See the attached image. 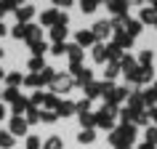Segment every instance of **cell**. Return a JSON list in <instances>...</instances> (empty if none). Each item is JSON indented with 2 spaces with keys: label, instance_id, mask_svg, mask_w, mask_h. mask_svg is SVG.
<instances>
[{
  "label": "cell",
  "instance_id": "cell-1",
  "mask_svg": "<svg viewBox=\"0 0 157 149\" xmlns=\"http://www.w3.org/2000/svg\"><path fill=\"white\" fill-rule=\"evenodd\" d=\"M136 141V125H120L109 133V144L115 149H128Z\"/></svg>",
  "mask_w": 157,
  "mask_h": 149
},
{
  "label": "cell",
  "instance_id": "cell-2",
  "mask_svg": "<svg viewBox=\"0 0 157 149\" xmlns=\"http://www.w3.org/2000/svg\"><path fill=\"white\" fill-rule=\"evenodd\" d=\"M117 112H120L117 107H109L107 104V107L96 115V125H99V128H107V131H115V115Z\"/></svg>",
  "mask_w": 157,
  "mask_h": 149
},
{
  "label": "cell",
  "instance_id": "cell-3",
  "mask_svg": "<svg viewBox=\"0 0 157 149\" xmlns=\"http://www.w3.org/2000/svg\"><path fill=\"white\" fill-rule=\"evenodd\" d=\"M72 85H75L72 74H56V77L51 80V93H67Z\"/></svg>",
  "mask_w": 157,
  "mask_h": 149
},
{
  "label": "cell",
  "instance_id": "cell-4",
  "mask_svg": "<svg viewBox=\"0 0 157 149\" xmlns=\"http://www.w3.org/2000/svg\"><path fill=\"white\" fill-rule=\"evenodd\" d=\"M152 77H155V69H152V67H139L133 74H128V83L144 85V83H152Z\"/></svg>",
  "mask_w": 157,
  "mask_h": 149
},
{
  "label": "cell",
  "instance_id": "cell-5",
  "mask_svg": "<svg viewBox=\"0 0 157 149\" xmlns=\"http://www.w3.org/2000/svg\"><path fill=\"white\" fill-rule=\"evenodd\" d=\"M104 99H107L109 107H117V104H120L123 99H128V88H112V91H109Z\"/></svg>",
  "mask_w": 157,
  "mask_h": 149
},
{
  "label": "cell",
  "instance_id": "cell-6",
  "mask_svg": "<svg viewBox=\"0 0 157 149\" xmlns=\"http://www.w3.org/2000/svg\"><path fill=\"white\" fill-rule=\"evenodd\" d=\"M91 32H93V37H96V43H99V40H104V37H109L112 27H109V21H96Z\"/></svg>",
  "mask_w": 157,
  "mask_h": 149
},
{
  "label": "cell",
  "instance_id": "cell-7",
  "mask_svg": "<svg viewBox=\"0 0 157 149\" xmlns=\"http://www.w3.org/2000/svg\"><path fill=\"white\" fill-rule=\"evenodd\" d=\"M133 40H136V37H131V35L123 29V32H115V43H112V45H117V48L123 51V48H131Z\"/></svg>",
  "mask_w": 157,
  "mask_h": 149
},
{
  "label": "cell",
  "instance_id": "cell-8",
  "mask_svg": "<svg viewBox=\"0 0 157 149\" xmlns=\"http://www.w3.org/2000/svg\"><path fill=\"white\" fill-rule=\"evenodd\" d=\"M93 61H99V64H107L109 61V53H107V45H104V43H96V45H93Z\"/></svg>",
  "mask_w": 157,
  "mask_h": 149
},
{
  "label": "cell",
  "instance_id": "cell-9",
  "mask_svg": "<svg viewBox=\"0 0 157 149\" xmlns=\"http://www.w3.org/2000/svg\"><path fill=\"white\" fill-rule=\"evenodd\" d=\"M77 45H80V48L96 45V37H93V32H91V29H80V32H77Z\"/></svg>",
  "mask_w": 157,
  "mask_h": 149
},
{
  "label": "cell",
  "instance_id": "cell-10",
  "mask_svg": "<svg viewBox=\"0 0 157 149\" xmlns=\"http://www.w3.org/2000/svg\"><path fill=\"white\" fill-rule=\"evenodd\" d=\"M120 69H123L125 77H128V74H133L136 69H139V61H136L133 56H123V59H120Z\"/></svg>",
  "mask_w": 157,
  "mask_h": 149
},
{
  "label": "cell",
  "instance_id": "cell-11",
  "mask_svg": "<svg viewBox=\"0 0 157 149\" xmlns=\"http://www.w3.org/2000/svg\"><path fill=\"white\" fill-rule=\"evenodd\" d=\"M128 109H133V112H141V109H144V99H141V91L128 93Z\"/></svg>",
  "mask_w": 157,
  "mask_h": 149
},
{
  "label": "cell",
  "instance_id": "cell-12",
  "mask_svg": "<svg viewBox=\"0 0 157 149\" xmlns=\"http://www.w3.org/2000/svg\"><path fill=\"white\" fill-rule=\"evenodd\" d=\"M32 16H35V8H32V6H19V8H16V19H19V24H27Z\"/></svg>",
  "mask_w": 157,
  "mask_h": 149
},
{
  "label": "cell",
  "instance_id": "cell-13",
  "mask_svg": "<svg viewBox=\"0 0 157 149\" xmlns=\"http://www.w3.org/2000/svg\"><path fill=\"white\" fill-rule=\"evenodd\" d=\"M24 133H27V120L13 117L11 120V136H24Z\"/></svg>",
  "mask_w": 157,
  "mask_h": 149
},
{
  "label": "cell",
  "instance_id": "cell-14",
  "mask_svg": "<svg viewBox=\"0 0 157 149\" xmlns=\"http://www.w3.org/2000/svg\"><path fill=\"white\" fill-rule=\"evenodd\" d=\"M53 112H56V115L59 117H69V115H72V112H75V104H72V101H59V104H56V109H53Z\"/></svg>",
  "mask_w": 157,
  "mask_h": 149
},
{
  "label": "cell",
  "instance_id": "cell-15",
  "mask_svg": "<svg viewBox=\"0 0 157 149\" xmlns=\"http://www.w3.org/2000/svg\"><path fill=\"white\" fill-rule=\"evenodd\" d=\"M27 43H37L43 40V27H35V24H27Z\"/></svg>",
  "mask_w": 157,
  "mask_h": 149
},
{
  "label": "cell",
  "instance_id": "cell-16",
  "mask_svg": "<svg viewBox=\"0 0 157 149\" xmlns=\"http://www.w3.org/2000/svg\"><path fill=\"white\" fill-rule=\"evenodd\" d=\"M6 83H8V88H19V85H24V74L21 72H6Z\"/></svg>",
  "mask_w": 157,
  "mask_h": 149
},
{
  "label": "cell",
  "instance_id": "cell-17",
  "mask_svg": "<svg viewBox=\"0 0 157 149\" xmlns=\"http://www.w3.org/2000/svg\"><path fill=\"white\" fill-rule=\"evenodd\" d=\"M40 21H43V24H45V27H56V24H59V11H56V8L45 11V13H43V16H40Z\"/></svg>",
  "mask_w": 157,
  "mask_h": 149
},
{
  "label": "cell",
  "instance_id": "cell-18",
  "mask_svg": "<svg viewBox=\"0 0 157 149\" xmlns=\"http://www.w3.org/2000/svg\"><path fill=\"white\" fill-rule=\"evenodd\" d=\"M104 3H107V8L112 11V13H117V16L128 11V6H125V0H104Z\"/></svg>",
  "mask_w": 157,
  "mask_h": 149
},
{
  "label": "cell",
  "instance_id": "cell-19",
  "mask_svg": "<svg viewBox=\"0 0 157 149\" xmlns=\"http://www.w3.org/2000/svg\"><path fill=\"white\" fill-rule=\"evenodd\" d=\"M141 99L147 107H157V91L155 88H147V91H141Z\"/></svg>",
  "mask_w": 157,
  "mask_h": 149
},
{
  "label": "cell",
  "instance_id": "cell-20",
  "mask_svg": "<svg viewBox=\"0 0 157 149\" xmlns=\"http://www.w3.org/2000/svg\"><path fill=\"white\" fill-rule=\"evenodd\" d=\"M67 56L72 59V61H77V64H80V59H83V48H80L77 43H72V45H67Z\"/></svg>",
  "mask_w": 157,
  "mask_h": 149
},
{
  "label": "cell",
  "instance_id": "cell-21",
  "mask_svg": "<svg viewBox=\"0 0 157 149\" xmlns=\"http://www.w3.org/2000/svg\"><path fill=\"white\" fill-rule=\"evenodd\" d=\"M51 37H53V43H64V37H67V27H64V24H56L53 29H51Z\"/></svg>",
  "mask_w": 157,
  "mask_h": 149
},
{
  "label": "cell",
  "instance_id": "cell-22",
  "mask_svg": "<svg viewBox=\"0 0 157 149\" xmlns=\"http://www.w3.org/2000/svg\"><path fill=\"white\" fill-rule=\"evenodd\" d=\"M13 144H16V139L11 136V131H0V147H3V149H11Z\"/></svg>",
  "mask_w": 157,
  "mask_h": 149
},
{
  "label": "cell",
  "instance_id": "cell-23",
  "mask_svg": "<svg viewBox=\"0 0 157 149\" xmlns=\"http://www.w3.org/2000/svg\"><path fill=\"white\" fill-rule=\"evenodd\" d=\"M64 147V141H61V136H51V139L43 141V149H61Z\"/></svg>",
  "mask_w": 157,
  "mask_h": 149
},
{
  "label": "cell",
  "instance_id": "cell-24",
  "mask_svg": "<svg viewBox=\"0 0 157 149\" xmlns=\"http://www.w3.org/2000/svg\"><path fill=\"white\" fill-rule=\"evenodd\" d=\"M125 32L131 35V37L141 35V21H133V19H128V21H125Z\"/></svg>",
  "mask_w": 157,
  "mask_h": 149
},
{
  "label": "cell",
  "instance_id": "cell-25",
  "mask_svg": "<svg viewBox=\"0 0 157 149\" xmlns=\"http://www.w3.org/2000/svg\"><path fill=\"white\" fill-rule=\"evenodd\" d=\"M101 93V83H88L85 85V99H96Z\"/></svg>",
  "mask_w": 157,
  "mask_h": 149
},
{
  "label": "cell",
  "instance_id": "cell-26",
  "mask_svg": "<svg viewBox=\"0 0 157 149\" xmlns=\"http://www.w3.org/2000/svg\"><path fill=\"white\" fill-rule=\"evenodd\" d=\"M152 59H155V53H152V51H141L136 61H139V67H152Z\"/></svg>",
  "mask_w": 157,
  "mask_h": 149
},
{
  "label": "cell",
  "instance_id": "cell-27",
  "mask_svg": "<svg viewBox=\"0 0 157 149\" xmlns=\"http://www.w3.org/2000/svg\"><path fill=\"white\" fill-rule=\"evenodd\" d=\"M19 99H21L19 88H6V91H3V101H11V104H13V101H19Z\"/></svg>",
  "mask_w": 157,
  "mask_h": 149
},
{
  "label": "cell",
  "instance_id": "cell-28",
  "mask_svg": "<svg viewBox=\"0 0 157 149\" xmlns=\"http://www.w3.org/2000/svg\"><path fill=\"white\" fill-rule=\"evenodd\" d=\"M93 139H96L93 128H83V131H80V136H77V141H80V144H91Z\"/></svg>",
  "mask_w": 157,
  "mask_h": 149
},
{
  "label": "cell",
  "instance_id": "cell-29",
  "mask_svg": "<svg viewBox=\"0 0 157 149\" xmlns=\"http://www.w3.org/2000/svg\"><path fill=\"white\" fill-rule=\"evenodd\" d=\"M32 123H40V109L27 107V125H32Z\"/></svg>",
  "mask_w": 157,
  "mask_h": 149
},
{
  "label": "cell",
  "instance_id": "cell-30",
  "mask_svg": "<svg viewBox=\"0 0 157 149\" xmlns=\"http://www.w3.org/2000/svg\"><path fill=\"white\" fill-rule=\"evenodd\" d=\"M155 21H157V13L152 8H144V11H141V24H155Z\"/></svg>",
  "mask_w": 157,
  "mask_h": 149
},
{
  "label": "cell",
  "instance_id": "cell-31",
  "mask_svg": "<svg viewBox=\"0 0 157 149\" xmlns=\"http://www.w3.org/2000/svg\"><path fill=\"white\" fill-rule=\"evenodd\" d=\"M107 53H109V61H117V64H120V59H123V51L117 48V45H112V43H109V45H107Z\"/></svg>",
  "mask_w": 157,
  "mask_h": 149
},
{
  "label": "cell",
  "instance_id": "cell-32",
  "mask_svg": "<svg viewBox=\"0 0 157 149\" xmlns=\"http://www.w3.org/2000/svg\"><path fill=\"white\" fill-rule=\"evenodd\" d=\"M80 125H83V128H93V125H96V115L83 112V115H80Z\"/></svg>",
  "mask_w": 157,
  "mask_h": 149
},
{
  "label": "cell",
  "instance_id": "cell-33",
  "mask_svg": "<svg viewBox=\"0 0 157 149\" xmlns=\"http://www.w3.org/2000/svg\"><path fill=\"white\" fill-rule=\"evenodd\" d=\"M29 48H32V53L35 56H43V53H48V45L43 40H37V43H29Z\"/></svg>",
  "mask_w": 157,
  "mask_h": 149
},
{
  "label": "cell",
  "instance_id": "cell-34",
  "mask_svg": "<svg viewBox=\"0 0 157 149\" xmlns=\"http://www.w3.org/2000/svg\"><path fill=\"white\" fill-rule=\"evenodd\" d=\"M8 32L13 35L16 40H24V37H27V24H16L13 29H8Z\"/></svg>",
  "mask_w": 157,
  "mask_h": 149
},
{
  "label": "cell",
  "instance_id": "cell-35",
  "mask_svg": "<svg viewBox=\"0 0 157 149\" xmlns=\"http://www.w3.org/2000/svg\"><path fill=\"white\" fill-rule=\"evenodd\" d=\"M117 72H120V64H117V61H109V64H107V72H104V74H107V80L112 83V77H117Z\"/></svg>",
  "mask_w": 157,
  "mask_h": 149
},
{
  "label": "cell",
  "instance_id": "cell-36",
  "mask_svg": "<svg viewBox=\"0 0 157 149\" xmlns=\"http://www.w3.org/2000/svg\"><path fill=\"white\" fill-rule=\"evenodd\" d=\"M27 149H43V139L40 136H27Z\"/></svg>",
  "mask_w": 157,
  "mask_h": 149
},
{
  "label": "cell",
  "instance_id": "cell-37",
  "mask_svg": "<svg viewBox=\"0 0 157 149\" xmlns=\"http://www.w3.org/2000/svg\"><path fill=\"white\" fill-rule=\"evenodd\" d=\"M133 125H147L149 128V109H141L139 115H136V120H133Z\"/></svg>",
  "mask_w": 157,
  "mask_h": 149
},
{
  "label": "cell",
  "instance_id": "cell-38",
  "mask_svg": "<svg viewBox=\"0 0 157 149\" xmlns=\"http://www.w3.org/2000/svg\"><path fill=\"white\" fill-rule=\"evenodd\" d=\"M80 3H83V13H93V11H96V6H99V3H104V0H80Z\"/></svg>",
  "mask_w": 157,
  "mask_h": 149
},
{
  "label": "cell",
  "instance_id": "cell-39",
  "mask_svg": "<svg viewBox=\"0 0 157 149\" xmlns=\"http://www.w3.org/2000/svg\"><path fill=\"white\" fill-rule=\"evenodd\" d=\"M43 67H45L43 64V56H32L29 59V72H40Z\"/></svg>",
  "mask_w": 157,
  "mask_h": 149
},
{
  "label": "cell",
  "instance_id": "cell-40",
  "mask_svg": "<svg viewBox=\"0 0 157 149\" xmlns=\"http://www.w3.org/2000/svg\"><path fill=\"white\" fill-rule=\"evenodd\" d=\"M43 104H45V107H53L56 109V104H59V99H56V93H45V96H43Z\"/></svg>",
  "mask_w": 157,
  "mask_h": 149
},
{
  "label": "cell",
  "instance_id": "cell-41",
  "mask_svg": "<svg viewBox=\"0 0 157 149\" xmlns=\"http://www.w3.org/2000/svg\"><path fill=\"white\" fill-rule=\"evenodd\" d=\"M56 120H59L56 112H51V109L48 112H40V123H56Z\"/></svg>",
  "mask_w": 157,
  "mask_h": 149
},
{
  "label": "cell",
  "instance_id": "cell-42",
  "mask_svg": "<svg viewBox=\"0 0 157 149\" xmlns=\"http://www.w3.org/2000/svg\"><path fill=\"white\" fill-rule=\"evenodd\" d=\"M88 109H91V99H83V101H77V104H75V112H80V115L88 112Z\"/></svg>",
  "mask_w": 157,
  "mask_h": 149
},
{
  "label": "cell",
  "instance_id": "cell-43",
  "mask_svg": "<svg viewBox=\"0 0 157 149\" xmlns=\"http://www.w3.org/2000/svg\"><path fill=\"white\" fill-rule=\"evenodd\" d=\"M51 53H53V56H61V53H67V43H53V45H51Z\"/></svg>",
  "mask_w": 157,
  "mask_h": 149
},
{
  "label": "cell",
  "instance_id": "cell-44",
  "mask_svg": "<svg viewBox=\"0 0 157 149\" xmlns=\"http://www.w3.org/2000/svg\"><path fill=\"white\" fill-rule=\"evenodd\" d=\"M43 96H45L43 91H35L32 99H29V107H40V104H43Z\"/></svg>",
  "mask_w": 157,
  "mask_h": 149
},
{
  "label": "cell",
  "instance_id": "cell-45",
  "mask_svg": "<svg viewBox=\"0 0 157 149\" xmlns=\"http://www.w3.org/2000/svg\"><path fill=\"white\" fill-rule=\"evenodd\" d=\"M147 141L157 147V125H152V128H147Z\"/></svg>",
  "mask_w": 157,
  "mask_h": 149
},
{
  "label": "cell",
  "instance_id": "cell-46",
  "mask_svg": "<svg viewBox=\"0 0 157 149\" xmlns=\"http://www.w3.org/2000/svg\"><path fill=\"white\" fill-rule=\"evenodd\" d=\"M59 24H69V16H67V13H61V11H59Z\"/></svg>",
  "mask_w": 157,
  "mask_h": 149
},
{
  "label": "cell",
  "instance_id": "cell-47",
  "mask_svg": "<svg viewBox=\"0 0 157 149\" xmlns=\"http://www.w3.org/2000/svg\"><path fill=\"white\" fill-rule=\"evenodd\" d=\"M149 120H152V123L157 125V107H152V109H149Z\"/></svg>",
  "mask_w": 157,
  "mask_h": 149
},
{
  "label": "cell",
  "instance_id": "cell-48",
  "mask_svg": "<svg viewBox=\"0 0 157 149\" xmlns=\"http://www.w3.org/2000/svg\"><path fill=\"white\" fill-rule=\"evenodd\" d=\"M3 13H8V6H6V3L0 0V19H3Z\"/></svg>",
  "mask_w": 157,
  "mask_h": 149
},
{
  "label": "cell",
  "instance_id": "cell-49",
  "mask_svg": "<svg viewBox=\"0 0 157 149\" xmlns=\"http://www.w3.org/2000/svg\"><path fill=\"white\" fill-rule=\"evenodd\" d=\"M53 3H56V6H64V8H67V6H72V0H53Z\"/></svg>",
  "mask_w": 157,
  "mask_h": 149
},
{
  "label": "cell",
  "instance_id": "cell-50",
  "mask_svg": "<svg viewBox=\"0 0 157 149\" xmlns=\"http://www.w3.org/2000/svg\"><path fill=\"white\" fill-rule=\"evenodd\" d=\"M3 35H8V27H6L3 21H0V37H3Z\"/></svg>",
  "mask_w": 157,
  "mask_h": 149
},
{
  "label": "cell",
  "instance_id": "cell-51",
  "mask_svg": "<svg viewBox=\"0 0 157 149\" xmlns=\"http://www.w3.org/2000/svg\"><path fill=\"white\" fill-rule=\"evenodd\" d=\"M139 149H155V144H149V141H144V144H141Z\"/></svg>",
  "mask_w": 157,
  "mask_h": 149
},
{
  "label": "cell",
  "instance_id": "cell-52",
  "mask_svg": "<svg viewBox=\"0 0 157 149\" xmlns=\"http://www.w3.org/2000/svg\"><path fill=\"white\" fill-rule=\"evenodd\" d=\"M141 0H125V6H139Z\"/></svg>",
  "mask_w": 157,
  "mask_h": 149
},
{
  "label": "cell",
  "instance_id": "cell-53",
  "mask_svg": "<svg viewBox=\"0 0 157 149\" xmlns=\"http://www.w3.org/2000/svg\"><path fill=\"white\" fill-rule=\"evenodd\" d=\"M3 117H6V107H3V104H0V120H3Z\"/></svg>",
  "mask_w": 157,
  "mask_h": 149
},
{
  "label": "cell",
  "instance_id": "cell-54",
  "mask_svg": "<svg viewBox=\"0 0 157 149\" xmlns=\"http://www.w3.org/2000/svg\"><path fill=\"white\" fill-rule=\"evenodd\" d=\"M149 8H152V11L157 13V0H152V6H149Z\"/></svg>",
  "mask_w": 157,
  "mask_h": 149
},
{
  "label": "cell",
  "instance_id": "cell-55",
  "mask_svg": "<svg viewBox=\"0 0 157 149\" xmlns=\"http://www.w3.org/2000/svg\"><path fill=\"white\" fill-rule=\"evenodd\" d=\"M3 77H6V72H3V69H0V80H3Z\"/></svg>",
  "mask_w": 157,
  "mask_h": 149
},
{
  "label": "cell",
  "instance_id": "cell-56",
  "mask_svg": "<svg viewBox=\"0 0 157 149\" xmlns=\"http://www.w3.org/2000/svg\"><path fill=\"white\" fill-rule=\"evenodd\" d=\"M3 53H6V51H3V48H0V59H3Z\"/></svg>",
  "mask_w": 157,
  "mask_h": 149
},
{
  "label": "cell",
  "instance_id": "cell-57",
  "mask_svg": "<svg viewBox=\"0 0 157 149\" xmlns=\"http://www.w3.org/2000/svg\"><path fill=\"white\" fill-rule=\"evenodd\" d=\"M16 3H19V6H21V3H24V0H16Z\"/></svg>",
  "mask_w": 157,
  "mask_h": 149
},
{
  "label": "cell",
  "instance_id": "cell-58",
  "mask_svg": "<svg viewBox=\"0 0 157 149\" xmlns=\"http://www.w3.org/2000/svg\"><path fill=\"white\" fill-rule=\"evenodd\" d=\"M155 91H157V85H155Z\"/></svg>",
  "mask_w": 157,
  "mask_h": 149
},
{
  "label": "cell",
  "instance_id": "cell-59",
  "mask_svg": "<svg viewBox=\"0 0 157 149\" xmlns=\"http://www.w3.org/2000/svg\"><path fill=\"white\" fill-rule=\"evenodd\" d=\"M155 27H157V21H155Z\"/></svg>",
  "mask_w": 157,
  "mask_h": 149
}]
</instances>
